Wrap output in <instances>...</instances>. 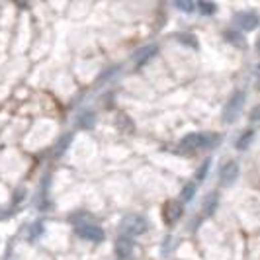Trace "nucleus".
<instances>
[{"label": "nucleus", "instance_id": "obj_1", "mask_svg": "<svg viewBox=\"0 0 260 260\" xmlns=\"http://www.w3.org/2000/svg\"><path fill=\"white\" fill-rule=\"evenodd\" d=\"M221 139V135L215 131H198V133H190L186 137H182V141L178 143V151L190 155V153H196V151H203V149H209V147H215Z\"/></svg>", "mask_w": 260, "mask_h": 260}, {"label": "nucleus", "instance_id": "obj_2", "mask_svg": "<svg viewBox=\"0 0 260 260\" xmlns=\"http://www.w3.org/2000/svg\"><path fill=\"white\" fill-rule=\"evenodd\" d=\"M74 231L78 233L82 239L86 241H102L104 239V231L100 225H96L90 217H82V219H74Z\"/></svg>", "mask_w": 260, "mask_h": 260}, {"label": "nucleus", "instance_id": "obj_3", "mask_svg": "<svg viewBox=\"0 0 260 260\" xmlns=\"http://www.w3.org/2000/svg\"><path fill=\"white\" fill-rule=\"evenodd\" d=\"M147 227H149V223H147V219H145V217L127 215V217H123L119 231H121V235H123V237L133 239V237H137V235H141V233L147 231Z\"/></svg>", "mask_w": 260, "mask_h": 260}, {"label": "nucleus", "instance_id": "obj_4", "mask_svg": "<svg viewBox=\"0 0 260 260\" xmlns=\"http://www.w3.org/2000/svg\"><path fill=\"white\" fill-rule=\"evenodd\" d=\"M243 106H245V92H243V90H237L231 98H229V102L225 104V110H223V121H225V123H233V121L239 117L241 110H243Z\"/></svg>", "mask_w": 260, "mask_h": 260}, {"label": "nucleus", "instance_id": "obj_5", "mask_svg": "<svg viewBox=\"0 0 260 260\" xmlns=\"http://www.w3.org/2000/svg\"><path fill=\"white\" fill-rule=\"evenodd\" d=\"M182 211H184V205L178 200H170L162 205V219L166 221V225H174L180 217H182Z\"/></svg>", "mask_w": 260, "mask_h": 260}, {"label": "nucleus", "instance_id": "obj_6", "mask_svg": "<svg viewBox=\"0 0 260 260\" xmlns=\"http://www.w3.org/2000/svg\"><path fill=\"white\" fill-rule=\"evenodd\" d=\"M237 178H239V164H237L235 160L225 162V164L221 166V170H219V182H221L223 186H231Z\"/></svg>", "mask_w": 260, "mask_h": 260}, {"label": "nucleus", "instance_id": "obj_7", "mask_svg": "<svg viewBox=\"0 0 260 260\" xmlns=\"http://www.w3.org/2000/svg\"><path fill=\"white\" fill-rule=\"evenodd\" d=\"M235 22H237V26L243 31H250V29H254L258 26L260 18L256 12H241V14H237Z\"/></svg>", "mask_w": 260, "mask_h": 260}, {"label": "nucleus", "instance_id": "obj_8", "mask_svg": "<svg viewBox=\"0 0 260 260\" xmlns=\"http://www.w3.org/2000/svg\"><path fill=\"white\" fill-rule=\"evenodd\" d=\"M157 53H159V45L157 44H151V45H147V47H143L141 51H137V53H135V67L139 69V67L147 65L151 59L157 55Z\"/></svg>", "mask_w": 260, "mask_h": 260}, {"label": "nucleus", "instance_id": "obj_9", "mask_svg": "<svg viewBox=\"0 0 260 260\" xmlns=\"http://www.w3.org/2000/svg\"><path fill=\"white\" fill-rule=\"evenodd\" d=\"M131 250H133V243H131V239L127 237H123V235H119L116 241V254L119 260H127L131 256Z\"/></svg>", "mask_w": 260, "mask_h": 260}, {"label": "nucleus", "instance_id": "obj_10", "mask_svg": "<svg viewBox=\"0 0 260 260\" xmlns=\"http://www.w3.org/2000/svg\"><path fill=\"white\" fill-rule=\"evenodd\" d=\"M252 139H254V131L252 129L245 131V133L239 137V141H237V149H241V151L248 149V145L252 143Z\"/></svg>", "mask_w": 260, "mask_h": 260}, {"label": "nucleus", "instance_id": "obj_11", "mask_svg": "<svg viewBox=\"0 0 260 260\" xmlns=\"http://www.w3.org/2000/svg\"><path fill=\"white\" fill-rule=\"evenodd\" d=\"M225 39H227V41H233V44L239 45V47H241V45H245L243 35H241L239 31H235V29H227V31H225Z\"/></svg>", "mask_w": 260, "mask_h": 260}, {"label": "nucleus", "instance_id": "obj_12", "mask_svg": "<svg viewBox=\"0 0 260 260\" xmlns=\"http://www.w3.org/2000/svg\"><path fill=\"white\" fill-rule=\"evenodd\" d=\"M176 39H178L180 44L188 45V47H194V49L198 47V39H196L192 33H178V35H176Z\"/></svg>", "mask_w": 260, "mask_h": 260}, {"label": "nucleus", "instance_id": "obj_13", "mask_svg": "<svg viewBox=\"0 0 260 260\" xmlns=\"http://www.w3.org/2000/svg\"><path fill=\"white\" fill-rule=\"evenodd\" d=\"M196 194V182H188L184 188H182V202H190Z\"/></svg>", "mask_w": 260, "mask_h": 260}, {"label": "nucleus", "instance_id": "obj_14", "mask_svg": "<svg viewBox=\"0 0 260 260\" xmlns=\"http://www.w3.org/2000/svg\"><path fill=\"white\" fill-rule=\"evenodd\" d=\"M198 8H200L205 16H209V14H213V12H215L217 6L213 4V2H200V4H198Z\"/></svg>", "mask_w": 260, "mask_h": 260}, {"label": "nucleus", "instance_id": "obj_15", "mask_svg": "<svg viewBox=\"0 0 260 260\" xmlns=\"http://www.w3.org/2000/svg\"><path fill=\"white\" fill-rule=\"evenodd\" d=\"M174 6H176L178 10H184V12H194V8H196L194 2H186V0H178Z\"/></svg>", "mask_w": 260, "mask_h": 260}, {"label": "nucleus", "instance_id": "obj_16", "mask_svg": "<svg viewBox=\"0 0 260 260\" xmlns=\"http://www.w3.org/2000/svg\"><path fill=\"white\" fill-rule=\"evenodd\" d=\"M94 119H96L94 114H92V112H86V114L80 116V123H82V127H92V125H94Z\"/></svg>", "mask_w": 260, "mask_h": 260}, {"label": "nucleus", "instance_id": "obj_17", "mask_svg": "<svg viewBox=\"0 0 260 260\" xmlns=\"http://www.w3.org/2000/svg\"><path fill=\"white\" fill-rule=\"evenodd\" d=\"M44 231V225L41 223H33L31 227H29V239H37L39 235Z\"/></svg>", "mask_w": 260, "mask_h": 260}, {"label": "nucleus", "instance_id": "obj_18", "mask_svg": "<svg viewBox=\"0 0 260 260\" xmlns=\"http://www.w3.org/2000/svg\"><path fill=\"white\" fill-rule=\"evenodd\" d=\"M215 203H217V196L215 194H211V198L205 200V213H211V211L215 209Z\"/></svg>", "mask_w": 260, "mask_h": 260}, {"label": "nucleus", "instance_id": "obj_19", "mask_svg": "<svg viewBox=\"0 0 260 260\" xmlns=\"http://www.w3.org/2000/svg\"><path fill=\"white\" fill-rule=\"evenodd\" d=\"M250 121H252V123H260V104L250 112Z\"/></svg>", "mask_w": 260, "mask_h": 260}, {"label": "nucleus", "instance_id": "obj_20", "mask_svg": "<svg viewBox=\"0 0 260 260\" xmlns=\"http://www.w3.org/2000/svg\"><path fill=\"white\" fill-rule=\"evenodd\" d=\"M207 168H209V160H205L202 164V168L198 170V180H202L203 176H205V170H207Z\"/></svg>", "mask_w": 260, "mask_h": 260}, {"label": "nucleus", "instance_id": "obj_21", "mask_svg": "<svg viewBox=\"0 0 260 260\" xmlns=\"http://www.w3.org/2000/svg\"><path fill=\"white\" fill-rule=\"evenodd\" d=\"M256 76L260 78V65H256Z\"/></svg>", "mask_w": 260, "mask_h": 260}, {"label": "nucleus", "instance_id": "obj_22", "mask_svg": "<svg viewBox=\"0 0 260 260\" xmlns=\"http://www.w3.org/2000/svg\"><path fill=\"white\" fill-rule=\"evenodd\" d=\"M256 49H258V53H260V39H258V44H256Z\"/></svg>", "mask_w": 260, "mask_h": 260}]
</instances>
